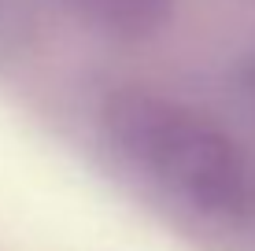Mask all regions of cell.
Returning <instances> with one entry per match:
<instances>
[{"label":"cell","instance_id":"cell-2","mask_svg":"<svg viewBox=\"0 0 255 251\" xmlns=\"http://www.w3.org/2000/svg\"><path fill=\"white\" fill-rule=\"evenodd\" d=\"M85 26L119 41H140L159 33L174 15V0H59Z\"/></svg>","mask_w":255,"mask_h":251},{"label":"cell","instance_id":"cell-1","mask_svg":"<svg viewBox=\"0 0 255 251\" xmlns=\"http://www.w3.org/2000/svg\"><path fill=\"white\" fill-rule=\"evenodd\" d=\"M100 122L111 148L192 214L215 222L255 214L252 155L211 111L133 85L111 92Z\"/></svg>","mask_w":255,"mask_h":251},{"label":"cell","instance_id":"cell-3","mask_svg":"<svg viewBox=\"0 0 255 251\" xmlns=\"http://www.w3.org/2000/svg\"><path fill=\"white\" fill-rule=\"evenodd\" d=\"M248 85H252V96H255V67H252V74H248Z\"/></svg>","mask_w":255,"mask_h":251}]
</instances>
